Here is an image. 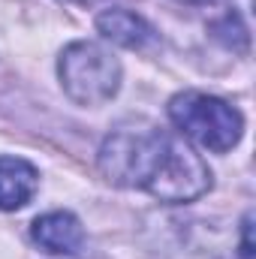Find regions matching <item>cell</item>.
<instances>
[{
    "mask_svg": "<svg viewBox=\"0 0 256 259\" xmlns=\"http://www.w3.org/2000/svg\"><path fill=\"white\" fill-rule=\"evenodd\" d=\"M97 166L106 181L142 190L169 205L193 202L211 190V169L181 133L124 124L100 145Z\"/></svg>",
    "mask_w": 256,
    "mask_h": 259,
    "instance_id": "cell-1",
    "label": "cell"
},
{
    "mask_svg": "<svg viewBox=\"0 0 256 259\" xmlns=\"http://www.w3.org/2000/svg\"><path fill=\"white\" fill-rule=\"evenodd\" d=\"M166 112H169V121L175 124V130L184 139H190L193 145L214 151V154L232 151L244 136L241 112L214 94L181 91L169 100Z\"/></svg>",
    "mask_w": 256,
    "mask_h": 259,
    "instance_id": "cell-2",
    "label": "cell"
},
{
    "mask_svg": "<svg viewBox=\"0 0 256 259\" xmlns=\"http://www.w3.org/2000/svg\"><path fill=\"white\" fill-rule=\"evenodd\" d=\"M58 78L64 94L84 109L106 106L121 91V61L100 42L78 39L69 42L58 58Z\"/></svg>",
    "mask_w": 256,
    "mask_h": 259,
    "instance_id": "cell-3",
    "label": "cell"
},
{
    "mask_svg": "<svg viewBox=\"0 0 256 259\" xmlns=\"http://www.w3.org/2000/svg\"><path fill=\"white\" fill-rule=\"evenodd\" d=\"M30 235L42 250L58 253V256H72L84 244L81 220L72 211H49V214L36 217L30 226Z\"/></svg>",
    "mask_w": 256,
    "mask_h": 259,
    "instance_id": "cell-4",
    "label": "cell"
},
{
    "mask_svg": "<svg viewBox=\"0 0 256 259\" xmlns=\"http://www.w3.org/2000/svg\"><path fill=\"white\" fill-rule=\"evenodd\" d=\"M97 30L103 33V39H109L121 49H145L154 42V27L139 12L124 9V6L103 9L97 15Z\"/></svg>",
    "mask_w": 256,
    "mask_h": 259,
    "instance_id": "cell-5",
    "label": "cell"
},
{
    "mask_svg": "<svg viewBox=\"0 0 256 259\" xmlns=\"http://www.w3.org/2000/svg\"><path fill=\"white\" fill-rule=\"evenodd\" d=\"M39 187V172L21 157H0V211L24 208Z\"/></svg>",
    "mask_w": 256,
    "mask_h": 259,
    "instance_id": "cell-6",
    "label": "cell"
},
{
    "mask_svg": "<svg viewBox=\"0 0 256 259\" xmlns=\"http://www.w3.org/2000/svg\"><path fill=\"white\" fill-rule=\"evenodd\" d=\"M250 232H253V214H247L244 223H241V259H253V241H250Z\"/></svg>",
    "mask_w": 256,
    "mask_h": 259,
    "instance_id": "cell-7",
    "label": "cell"
},
{
    "mask_svg": "<svg viewBox=\"0 0 256 259\" xmlns=\"http://www.w3.org/2000/svg\"><path fill=\"white\" fill-rule=\"evenodd\" d=\"M181 3H199V6H208V3H223V0H181Z\"/></svg>",
    "mask_w": 256,
    "mask_h": 259,
    "instance_id": "cell-8",
    "label": "cell"
},
{
    "mask_svg": "<svg viewBox=\"0 0 256 259\" xmlns=\"http://www.w3.org/2000/svg\"><path fill=\"white\" fill-rule=\"evenodd\" d=\"M69 3H78V6H91V3H100V0H69Z\"/></svg>",
    "mask_w": 256,
    "mask_h": 259,
    "instance_id": "cell-9",
    "label": "cell"
}]
</instances>
